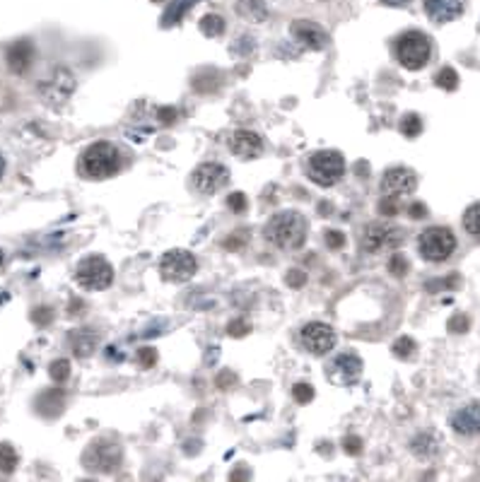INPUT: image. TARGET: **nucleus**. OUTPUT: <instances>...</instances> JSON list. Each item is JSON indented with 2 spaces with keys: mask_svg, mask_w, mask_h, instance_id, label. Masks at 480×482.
Returning a JSON list of instances; mask_svg holds the SVG:
<instances>
[{
  "mask_svg": "<svg viewBox=\"0 0 480 482\" xmlns=\"http://www.w3.org/2000/svg\"><path fill=\"white\" fill-rule=\"evenodd\" d=\"M290 32H292V36L299 41V44L307 46V49H312V51H324L331 41L324 27H318L316 22H309V20L292 22Z\"/></svg>",
  "mask_w": 480,
  "mask_h": 482,
  "instance_id": "nucleus-15",
  "label": "nucleus"
},
{
  "mask_svg": "<svg viewBox=\"0 0 480 482\" xmlns=\"http://www.w3.org/2000/svg\"><path fill=\"white\" fill-rule=\"evenodd\" d=\"M97 333H92V330H75L73 335H70V345H73V352L78 354V357H89V354L97 349Z\"/></svg>",
  "mask_w": 480,
  "mask_h": 482,
  "instance_id": "nucleus-21",
  "label": "nucleus"
},
{
  "mask_svg": "<svg viewBox=\"0 0 480 482\" xmlns=\"http://www.w3.org/2000/svg\"><path fill=\"white\" fill-rule=\"evenodd\" d=\"M384 5H393V8H403V5H408L411 0H382Z\"/></svg>",
  "mask_w": 480,
  "mask_h": 482,
  "instance_id": "nucleus-44",
  "label": "nucleus"
},
{
  "mask_svg": "<svg viewBox=\"0 0 480 482\" xmlns=\"http://www.w3.org/2000/svg\"><path fill=\"white\" fill-rule=\"evenodd\" d=\"M432 56V41L427 34L413 30L396 39V60L408 70H420Z\"/></svg>",
  "mask_w": 480,
  "mask_h": 482,
  "instance_id": "nucleus-3",
  "label": "nucleus"
},
{
  "mask_svg": "<svg viewBox=\"0 0 480 482\" xmlns=\"http://www.w3.org/2000/svg\"><path fill=\"white\" fill-rule=\"evenodd\" d=\"M362 376V359L353 352H343L326 365V379L334 386H353Z\"/></svg>",
  "mask_w": 480,
  "mask_h": 482,
  "instance_id": "nucleus-9",
  "label": "nucleus"
},
{
  "mask_svg": "<svg viewBox=\"0 0 480 482\" xmlns=\"http://www.w3.org/2000/svg\"><path fill=\"white\" fill-rule=\"evenodd\" d=\"M138 362H140L142 369H152L157 362V352L152 347H142L140 352H138Z\"/></svg>",
  "mask_w": 480,
  "mask_h": 482,
  "instance_id": "nucleus-33",
  "label": "nucleus"
},
{
  "mask_svg": "<svg viewBox=\"0 0 480 482\" xmlns=\"http://www.w3.org/2000/svg\"><path fill=\"white\" fill-rule=\"evenodd\" d=\"M299 340L312 354H326L336 347L334 328L329 323H321V321H312V323L304 325L302 333H299Z\"/></svg>",
  "mask_w": 480,
  "mask_h": 482,
  "instance_id": "nucleus-11",
  "label": "nucleus"
},
{
  "mask_svg": "<svg viewBox=\"0 0 480 482\" xmlns=\"http://www.w3.org/2000/svg\"><path fill=\"white\" fill-rule=\"evenodd\" d=\"M3 169H6V162H3V157H0V176H3Z\"/></svg>",
  "mask_w": 480,
  "mask_h": 482,
  "instance_id": "nucleus-46",
  "label": "nucleus"
},
{
  "mask_svg": "<svg viewBox=\"0 0 480 482\" xmlns=\"http://www.w3.org/2000/svg\"><path fill=\"white\" fill-rule=\"evenodd\" d=\"M326 244H329L331 249H343L345 246V236L340 234V231L329 229V231H326Z\"/></svg>",
  "mask_w": 480,
  "mask_h": 482,
  "instance_id": "nucleus-37",
  "label": "nucleus"
},
{
  "mask_svg": "<svg viewBox=\"0 0 480 482\" xmlns=\"http://www.w3.org/2000/svg\"><path fill=\"white\" fill-rule=\"evenodd\" d=\"M83 461H85V466H87L89 470L109 472V470H113L118 463H121V446L113 444V441H107V439L94 441V444H89V448L85 451Z\"/></svg>",
  "mask_w": 480,
  "mask_h": 482,
  "instance_id": "nucleus-10",
  "label": "nucleus"
},
{
  "mask_svg": "<svg viewBox=\"0 0 480 482\" xmlns=\"http://www.w3.org/2000/svg\"><path fill=\"white\" fill-rule=\"evenodd\" d=\"M451 429L461 437L480 434V403H468L451 415Z\"/></svg>",
  "mask_w": 480,
  "mask_h": 482,
  "instance_id": "nucleus-16",
  "label": "nucleus"
},
{
  "mask_svg": "<svg viewBox=\"0 0 480 482\" xmlns=\"http://www.w3.org/2000/svg\"><path fill=\"white\" fill-rule=\"evenodd\" d=\"M343 446H345V451H348V453L358 456V453L362 451V439H360V437H345Z\"/></svg>",
  "mask_w": 480,
  "mask_h": 482,
  "instance_id": "nucleus-39",
  "label": "nucleus"
},
{
  "mask_svg": "<svg viewBox=\"0 0 480 482\" xmlns=\"http://www.w3.org/2000/svg\"><path fill=\"white\" fill-rule=\"evenodd\" d=\"M17 463H20V456H17L15 446H12V444H8V441L0 444V472L10 475V472L17 468Z\"/></svg>",
  "mask_w": 480,
  "mask_h": 482,
  "instance_id": "nucleus-24",
  "label": "nucleus"
},
{
  "mask_svg": "<svg viewBox=\"0 0 480 482\" xmlns=\"http://www.w3.org/2000/svg\"><path fill=\"white\" fill-rule=\"evenodd\" d=\"M285 282H287L290 287H304V282H307V275H304L302 271H290L287 277H285Z\"/></svg>",
  "mask_w": 480,
  "mask_h": 482,
  "instance_id": "nucleus-38",
  "label": "nucleus"
},
{
  "mask_svg": "<svg viewBox=\"0 0 480 482\" xmlns=\"http://www.w3.org/2000/svg\"><path fill=\"white\" fill-rule=\"evenodd\" d=\"M345 174V159L336 150H321V152L312 154L309 159V176L318 186H334L340 181V176Z\"/></svg>",
  "mask_w": 480,
  "mask_h": 482,
  "instance_id": "nucleus-6",
  "label": "nucleus"
},
{
  "mask_svg": "<svg viewBox=\"0 0 480 482\" xmlns=\"http://www.w3.org/2000/svg\"><path fill=\"white\" fill-rule=\"evenodd\" d=\"M463 229L473 236H480V203H473L463 212Z\"/></svg>",
  "mask_w": 480,
  "mask_h": 482,
  "instance_id": "nucleus-25",
  "label": "nucleus"
},
{
  "mask_svg": "<svg viewBox=\"0 0 480 482\" xmlns=\"http://www.w3.org/2000/svg\"><path fill=\"white\" fill-rule=\"evenodd\" d=\"M468 325H470V321H468V316H463V314L454 316V319L449 321V330H451V333H466V330H468Z\"/></svg>",
  "mask_w": 480,
  "mask_h": 482,
  "instance_id": "nucleus-35",
  "label": "nucleus"
},
{
  "mask_svg": "<svg viewBox=\"0 0 480 482\" xmlns=\"http://www.w3.org/2000/svg\"><path fill=\"white\" fill-rule=\"evenodd\" d=\"M401 133L406 135V138H417V135L422 133V121H420V116H415V113H408V116H403V121H401Z\"/></svg>",
  "mask_w": 480,
  "mask_h": 482,
  "instance_id": "nucleus-28",
  "label": "nucleus"
},
{
  "mask_svg": "<svg viewBox=\"0 0 480 482\" xmlns=\"http://www.w3.org/2000/svg\"><path fill=\"white\" fill-rule=\"evenodd\" d=\"M6 58H8V68H10L12 73L22 75L32 65V58H34V46H32L27 39H22V41H17V44H12L10 49H8Z\"/></svg>",
  "mask_w": 480,
  "mask_h": 482,
  "instance_id": "nucleus-19",
  "label": "nucleus"
},
{
  "mask_svg": "<svg viewBox=\"0 0 480 482\" xmlns=\"http://www.w3.org/2000/svg\"><path fill=\"white\" fill-rule=\"evenodd\" d=\"M435 82H437V87H441V89H446V92H451V89L459 87V75H456L454 68H441L439 73L435 75Z\"/></svg>",
  "mask_w": 480,
  "mask_h": 482,
  "instance_id": "nucleus-27",
  "label": "nucleus"
},
{
  "mask_svg": "<svg viewBox=\"0 0 480 482\" xmlns=\"http://www.w3.org/2000/svg\"><path fill=\"white\" fill-rule=\"evenodd\" d=\"M417 188V179L411 169L406 167H393L384 174L382 179V193L389 198H401V196H411Z\"/></svg>",
  "mask_w": 480,
  "mask_h": 482,
  "instance_id": "nucleus-13",
  "label": "nucleus"
},
{
  "mask_svg": "<svg viewBox=\"0 0 480 482\" xmlns=\"http://www.w3.org/2000/svg\"><path fill=\"white\" fill-rule=\"evenodd\" d=\"M160 118H162L164 124H172L174 118H177V111L174 108H160Z\"/></svg>",
  "mask_w": 480,
  "mask_h": 482,
  "instance_id": "nucleus-42",
  "label": "nucleus"
},
{
  "mask_svg": "<svg viewBox=\"0 0 480 482\" xmlns=\"http://www.w3.org/2000/svg\"><path fill=\"white\" fill-rule=\"evenodd\" d=\"M121 169V154L111 143H94L83 152L80 172L87 179H109Z\"/></svg>",
  "mask_w": 480,
  "mask_h": 482,
  "instance_id": "nucleus-2",
  "label": "nucleus"
},
{
  "mask_svg": "<svg viewBox=\"0 0 480 482\" xmlns=\"http://www.w3.org/2000/svg\"><path fill=\"white\" fill-rule=\"evenodd\" d=\"M249 330H251L249 321H232V323L227 325V333H230L232 338H241V335H246Z\"/></svg>",
  "mask_w": 480,
  "mask_h": 482,
  "instance_id": "nucleus-34",
  "label": "nucleus"
},
{
  "mask_svg": "<svg viewBox=\"0 0 480 482\" xmlns=\"http://www.w3.org/2000/svg\"><path fill=\"white\" fill-rule=\"evenodd\" d=\"M237 12L239 17H244L246 22H265L268 17V5H265V0H239L237 3Z\"/></svg>",
  "mask_w": 480,
  "mask_h": 482,
  "instance_id": "nucleus-20",
  "label": "nucleus"
},
{
  "mask_svg": "<svg viewBox=\"0 0 480 482\" xmlns=\"http://www.w3.org/2000/svg\"><path fill=\"white\" fill-rule=\"evenodd\" d=\"M237 381V376L234 374H230V371H227V374H222L220 379H217V386H220V389H227V386L230 384H234Z\"/></svg>",
  "mask_w": 480,
  "mask_h": 482,
  "instance_id": "nucleus-43",
  "label": "nucleus"
},
{
  "mask_svg": "<svg viewBox=\"0 0 480 482\" xmlns=\"http://www.w3.org/2000/svg\"><path fill=\"white\" fill-rule=\"evenodd\" d=\"M201 32L206 36H210V39H215V36H220L225 32V20L220 15H206L201 20Z\"/></svg>",
  "mask_w": 480,
  "mask_h": 482,
  "instance_id": "nucleus-26",
  "label": "nucleus"
},
{
  "mask_svg": "<svg viewBox=\"0 0 480 482\" xmlns=\"http://www.w3.org/2000/svg\"><path fill=\"white\" fill-rule=\"evenodd\" d=\"M227 205H230V210H234V212H244L246 210L244 193H232V196L227 198Z\"/></svg>",
  "mask_w": 480,
  "mask_h": 482,
  "instance_id": "nucleus-36",
  "label": "nucleus"
},
{
  "mask_svg": "<svg viewBox=\"0 0 480 482\" xmlns=\"http://www.w3.org/2000/svg\"><path fill=\"white\" fill-rule=\"evenodd\" d=\"M294 400H297V403H302V405H307L309 400H314V389L309 384H297L294 386Z\"/></svg>",
  "mask_w": 480,
  "mask_h": 482,
  "instance_id": "nucleus-32",
  "label": "nucleus"
},
{
  "mask_svg": "<svg viewBox=\"0 0 480 482\" xmlns=\"http://www.w3.org/2000/svg\"><path fill=\"white\" fill-rule=\"evenodd\" d=\"M417 249L425 261L441 263L456 251V236L449 227H430L420 234Z\"/></svg>",
  "mask_w": 480,
  "mask_h": 482,
  "instance_id": "nucleus-5",
  "label": "nucleus"
},
{
  "mask_svg": "<svg viewBox=\"0 0 480 482\" xmlns=\"http://www.w3.org/2000/svg\"><path fill=\"white\" fill-rule=\"evenodd\" d=\"M425 12L432 22L446 25L461 17L463 12V0H425Z\"/></svg>",
  "mask_w": 480,
  "mask_h": 482,
  "instance_id": "nucleus-18",
  "label": "nucleus"
},
{
  "mask_svg": "<svg viewBox=\"0 0 480 482\" xmlns=\"http://www.w3.org/2000/svg\"><path fill=\"white\" fill-rule=\"evenodd\" d=\"M379 212H382V215H396V205H393L391 203V198L389 196H384V200H382V205H379Z\"/></svg>",
  "mask_w": 480,
  "mask_h": 482,
  "instance_id": "nucleus-41",
  "label": "nucleus"
},
{
  "mask_svg": "<svg viewBox=\"0 0 480 482\" xmlns=\"http://www.w3.org/2000/svg\"><path fill=\"white\" fill-rule=\"evenodd\" d=\"M415 340H411L408 335H403V338H398L396 343H393V354L401 359H411L415 357Z\"/></svg>",
  "mask_w": 480,
  "mask_h": 482,
  "instance_id": "nucleus-29",
  "label": "nucleus"
},
{
  "mask_svg": "<svg viewBox=\"0 0 480 482\" xmlns=\"http://www.w3.org/2000/svg\"><path fill=\"white\" fill-rule=\"evenodd\" d=\"M196 258L193 253L184 251V249H174V251H167L160 261V273L167 282H188L193 275H196Z\"/></svg>",
  "mask_w": 480,
  "mask_h": 482,
  "instance_id": "nucleus-8",
  "label": "nucleus"
},
{
  "mask_svg": "<svg viewBox=\"0 0 480 482\" xmlns=\"http://www.w3.org/2000/svg\"><path fill=\"white\" fill-rule=\"evenodd\" d=\"M75 282H78L83 290L99 292L107 290L113 282V268L107 258L102 256H87L78 263L75 268Z\"/></svg>",
  "mask_w": 480,
  "mask_h": 482,
  "instance_id": "nucleus-4",
  "label": "nucleus"
},
{
  "mask_svg": "<svg viewBox=\"0 0 480 482\" xmlns=\"http://www.w3.org/2000/svg\"><path fill=\"white\" fill-rule=\"evenodd\" d=\"M362 249L367 253H377L382 249H396L403 244V231L391 222H369L362 229Z\"/></svg>",
  "mask_w": 480,
  "mask_h": 482,
  "instance_id": "nucleus-7",
  "label": "nucleus"
},
{
  "mask_svg": "<svg viewBox=\"0 0 480 482\" xmlns=\"http://www.w3.org/2000/svg\"><path fill=\"white\" fill-rule=\"evenodd\" d=\"M230 150L241 159H254L263 152V140L254 130H234L230 138Z\"/></svg>",
  "mask_w": 480,
  "mask_h": 482,
  "instance_id": "nucleus-17",
  "label": "nucleus"
},
{
  "mask_svg": "<svg viewBox=\"0 0 480 482\" xmlns=\"http://www.w3.org/2000/svg\"><path fill=\"white\" fill-rule=\"evenodd\" d=\"M408 215H411L413 220H422V217L427 215V207H425V203H413V205L408 207Z\"/></svg>",
  "mask_w": 480,
  "mask_h": 482,
  "instance_id": "nucleus-40",
  "label": "nucleus"
},
{
  "mask_svg": "<svg viewBox=\"0 0 480 482\" xmlns=\"http://www.w3.org/2000/svg\"><path fill=\"white\" fill-rule=\"evenodd\" d=\"M413 453L415 456H420V458H432V456H437V451H439V439L435 437V434H430V432H422V434H417L415 439H413Z\"/></svg>",
  "mask_w": 480,
  "mask_h": 482,
  "instance_id": "nucleus-23",
  "label": "nucleus"
},
{
  "mask_svg": "<svg viewBox=\"0 0 480 482\" xmlns=\"http://www.w3.org/2000/svg\"><path fill=\"white\" fill-rule=\"evenodd\" d=\"M389 273H391V275H396V277L406 275V273H408V261H406V256H403V253H393L391 261H389Z\"/></svg>",
  "mask_w": 480,
  "mask_h": 482,
  "instance_id": "nucleus-31",
  "label": "nucleus"
},
{
  "mask_svg": "<svg viewBox=\"0 0 480 482\" xmlns=\"http://www.w3.org/2000/svg\"><path fill=\"white\" fill-rule=\"evenodd\" d=\"M75 89V78L68 68H56L54 75L41 84V94L46 97V102L51 104H61L73 94Z\"/></svg>",
  "mask_w": 480,
  "mask_h": 482,
  "instance_id": "nucleus-14",
  "label": "nucleus"
},
{
  "mask_svg": "<svg viewBox=\"0 0 480 482\" xmlns=\"http://www.w3.org/2000/svg\"><path fill=\"white\" fill-rule=\"evenodd\" d=\"M3 266H6V253H3V249H0V271H3Z\"/></svg>",
  "mask_w": 480,
  "mask_h": 482,
  "instance_id": "nucleus-45",
  "label": "nucleus"
},
{
  "mask_svg": "<svg viewBox=\"0 0 480 482\" xmlns=\"http://www.w3.org/2000/svg\"><path fill=\"white\" fill-rule=\"evenodd\" d=\"M230 181V172L227 167L222 164H215V162H208V164H201V167L193 172V183L196 188L203 193V196H212V193L222 191Z\"/></svg>",
  "mask_w": 480,
  "mask_h": 482,
  "instance_id": "nucleus-12",
  "label": "nucleus"
},
{
  "mask_svg": "<svg viewBox=\"0 0 480 482\" xmlns=\"http://www.w3.org/2000/svg\"><path fill=\"white\" fill-rule=\"evenodd\" d=\"M263 234L273 246L294 251V249H299L307 241V222H304V217L299 212L285 210L270 217Z\"/></svg>",
  "mask_w": 480,
  "mask_h": 482,
  "instance_id": "nucleus-1",
  "label": "nucleus"
},
{
  "mask_svg": "<svg viewBox=\"0 0 480 482\" xmlns=\"http://www.w3.org/2000/svg\"><path fill=\"white\" fill-rule=\"evenodd\" d=\"M36 408H39V413L46 415V417H56V415L63 410V393H61L58 389L46 391V393L39 395V400H36Z\"/></svg>",
  "mask_w": 480,
  "mask_h": 482,
  "instance_id": "nucleus-22",
  "label": "nucleus"
},
{
  "mask_svg": "<svg viewBox=\"0 0 480 482\" xmlns=\"http://www.w3.org/2000/svg\"><path fill=\"white\" fill-rule=\"evenodd\" d=\"M49 376L56 381V384H63V381L70 376V362H68V359H56V362H51Z\"/></svg>",
  "mask_w": 480,
  "mask_h": 482,
  "instance_id": "nucleus-30",
  "label": "nucleus"
}]
</instances>
